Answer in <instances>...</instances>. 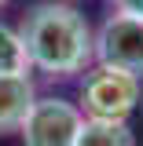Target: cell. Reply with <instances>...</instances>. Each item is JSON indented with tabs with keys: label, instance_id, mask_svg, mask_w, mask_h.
<instances>
[{
	"label": "cell",
	"instance_id": "ba28073f",
	"mask_svg": "<svg viewBox=\"0 0 143 146\" xmlns=\"http://www.w3.org/2000/svg\"><path fill=\"white\" fill-rule=\"evenodd\" d=\"M121 15H132V18H143V0H114Z\"/></svg>",
	"mask_w": 143,
	"mask_h": 146
},
{
	"label": "cell",
	"instance_id": "5b68a950",
	"mask_svg": "<svg viewBox=\"0 0 143 146\" xmlns=\"http://www.w3.org/2000/svg\"><path fill=\"white\" fill-rule=\"evenodd\" d=\"M33 102H37V91L30 77H0V135L18 131Z\"/></svg>",
	"mask_w": 143,
	"mask_h": 146
},
{
	"label": "cell",
	"instance_id": "9c48e42d",
	"mask_svg": "<svg viewBox=\"0 0 143 146\" xmlns=\"http://www.w3.org/2000/svg\"><path fill=\"white\" fill-rule=\"evenodd\" d=\"M0 4H7V0H0Z\"/></svg>",
	"mask_w": 143,
	"mask_h": 146
},
{
	"label": "cell",
	"instance_id": "3957f363",
	"mask_svg": "<svg viewBox=\"0 0 143 146\" xmlns=\"http://www.w3.org/2000/svg\"><path fill=\"white\" fill-rule=\"evenodd\" d=\"M85 113L66 99H37L22 121V146H77Z\"/></svg>",
	"mask_w": 143,
	"mask_h": 146
},
{
	"label": "cell",
	"instance_id": "8992f818",
	"mask_svg": "<svg viewBox=\"0 0 143 146\" xmlns=\"http://www.w3.org/2000/svg\"><path fill=\"white\" fill-rule=\"evenodd\" d=\"M30 55L22 44V33L0 22V77H26Z\"/></svg>",
	"mask_w": 143,
	"mask_h": 146
},
{
	"label": "cell",
	"instance_id": "7a4b0ae2",
	"mask_svg": "<svg viewBox=\"0 0 143 146\" xmlns=\"http://www.w3.org/2000/svg\"><path fill=\"white\" fill-rule=\"evenodd\" d=\"M140 102V77L121 70H110V66H95L85 77V88H81V113L85 121H114V124H125L128 113Z\"/></svg>",
	"mask_w": 143,
	"mask_h": 146
},
{
	"label": "cell",
	"instance_id": "52a82bcc",
	"mask_svg": "<svg viewBox=\"0 0 143 146\" xmlns=\"http://www.w3.org/2000/svg\"><path fill=\"white\" fill-rule=\"evenodd\" d=\"M77 146H136V135L128 124H114V121H85Z\"/></svg>",
	"mask_w": 143,
	"mask_h": 146
},
{
	"label": "cell",
	"instance_id": "6da1fadb",
	"mask_svg": "<svg viewBox=\"0 0 143 146\" xmlns=\"http://www.w3.org/2000/svg\"><path fill=\"white\" fill-rule=\"evenodd\" d=\"M22 44L30 55V66L52 73V77H70L81 73L95 58V33L88 18L70 4H37L22 22Z\"/></svg>",
	"mask_w": 143,
	"mask_h": 146
},
{
	"label": "cell",
	"instance_id": "277c9868",
	"mask_svg": "<svg viewBox=\"0 0 143 146\" xmlns=\"http://www.w3.org/2000/svg\"><path fill=\"white\" fill-rule=\"evenodd\" d=\"M95 58L99 66L132 73L143 80V18L114 11L95 33Z\"/></svg>",
	"mask_w": 143,
	"mask_h": 146
}]
</instances>
